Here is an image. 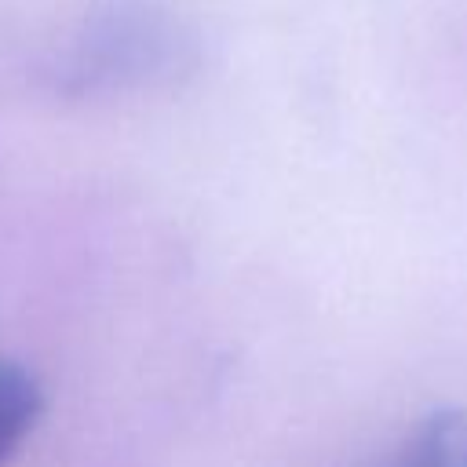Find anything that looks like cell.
<instances>
[{"label":"cell","instance_id":"1","mask_svg":"<svg viewBox=\"0 0 467 467\" xmlns=\"http://www.w3.org/2000/svg\"><path fill=\"white\" fill-rule=\"evenodd\" d=\"M193 62L190 26L161 0H95L51 62L62 95H113L179 77Z\"/></svg>","mask_w":467,"mask_h":467},{"label":"cell","instance_id":"2","mask_svg":"<svg viewBox=\"0 0 467 467\" xmlns=\"http://www.w3.org/2000/svg\"><path fill=\"white\" fill-rule=\"evenodd\" d=\"M379 467H467V412L434 409Z\"/></svg>","mask_w":467,"mask_h":467},{"label":"cell","instance_id":"3","mask_svg":"<svg viewBox=\"0 0 467 467\" xmlns=\"http://www.w3.org/2000/svg\"><path fill=\"white\" fill-rule=\"evenodd\" d=\"M40 409H44V398L36 379L18 361L0 358V467L33 431Z\"/></svg>","mask_w":467,"mask_h":467}]
</instances>
